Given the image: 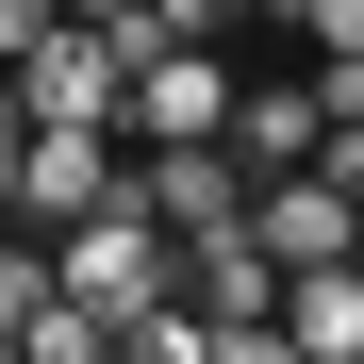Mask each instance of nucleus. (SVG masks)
I'll return each mask as SVG.
<instances>
[{"label": "nucleus", "instance_id": "f257e3e1", "mask_svg": "<svg viewBox=\"0 0 364 364\" xmlns=\"http://www.w3.org/2000/svg\"><path fill=\"white\" fill-rule=\"evenodd\" d=\"M50 282H67L83 315H149V298L182 282V232H166L149 199H100V215H67V232H50Z\"/></svg>", "mask_w": 364, "mask_h": 364}, {"label": "nucleus", "instance_id": "f03ea898", "mask_svg": "<svg viewBox=\"0 0 364 364\" xmlns=\"http://www.w3.org/2000/svg\"><path fill=\"white\" fill-rule=\"evenodd\" d=\"M100 199H133V133L116 116H33V149H17V215L33 232H67Z\"/></svg>", "mask_w": 364, "mask_h": 364}, {"label": "nucleus", "instance_id": "7ed1b4c3", "mask_svg": "<svg viewBox=\"0 0 364 364\" xmlns=\"http://www.w3.org/2000/svg\"><path fill=\"white\" fill-rule=\"evenodd\" d=\"M116 133H133V149H166V133H232V67H215L199 33H149V50H133V100H116Z\"/></svg>", "mask_w": 364, "mask_h": 364}, {"label": "nucleus", "instance_id": "20e7f679", "mask_svg": "<svg viewBox=\"0 0 364 364\" xmlns=\"http://www.w3.org/2000/svg\"><path fill=\"white\" fill-rule=\"evenodd\" d=\"M315 133H331V100H315V67H265V83H232V166H315Z\"/></svg>", "mask_w": 364, "mask_h": 364}, {"label": "nucleus", "instance_id": "39448f33", "mask_svg": "<svg viewBox=\"0 0 364 364\" xmlns=\"http://www.w3.org/2000/svg\"><path fill=\"white\" fill-rule=\"evenodd\" d=\"M282 348L298 364H364V265H282Z\"/></svg>", "mask_w": 364, "mask_h": 364}, {"label": "nucleus", "instance_id": "423d86ee", "mask_svg": "<svg viewBox=\"0 0 364 364\" xmlns=\"http://www.w3.org/2000/svg\"><path fill=\"white\" fill-rule=\"evenodd\" d=\"M149 17H166V33H199V50H232V33H249V0H149Z\"/></svg>", "mask_w": 364, "mask_h": 364}, {"label": "nucleus", "instance_id": "0eeeda50", "mask_svg": "<svg viewBox=\"0 0 364 364\" xmlns=\"http://www.w3.org/2000/svg\"><path fill=\"white\" fill-rule=\"evenodd\" d=\"M282 33H298V50H364V0H298Z\"/></svg>", "mask_w": 364, "mask_h": 364}, {"label": "nucleus", "instance_id": "6e6552de", "mask_svg": "<svg viewBox=\"0 0 364 364\" xmlns=\"http://www.w3.org/2000/svg\"><path fill=\"white\" fill-rule=\"evenodd\" d=\"M315 166H331L348 199H364V116H331V133H315Z\"/></svg>", "mask_w": 364, "mask_h": 364}, {"label": "nucleus", "instance_id": "1a4fd4ad", "mask_svg": "<svg viewBox=\"0 0 364 364\" xmlns=\"http://www.w3.org/2000/svg\"><path fill=\"white\" fill-rule=\"evenodd\" d=\"M17 149H33V116H17V100H0V215H17Z\"/></svg>", "mask_w": 364, "mask_h": 364}, {"label": "nucleus", "instance_id": "9d476101", "mask_svg": "<svg viewBox=\"0 0 364 364\" xmlns=\"http://www.w3.org/2000/svg\"><path fill=\"white\" fill-rule=\"evenodd\" d=\"M282 17H298V0H249V33H282Z\"/></svg>", "mask_w": 364, "mask_h": 364}, {"label": "nucleus", "instance_id": "9b49d317", "mask_svg": "<svg viewBox=\"0 0 364 364\" xmlns=\"http://www.w3.org/2000/svg\"><path fill=\"white\" fill-rule=\"evenodd\" d=\"M67 17H133V0H67Z\"/></svg>", "mask_w": 364, "mask_h": 364}, {"label": "nucleus", "instance_id": "f8f14e48", "mask_svg": "<svg viewBox=\"0 0 364 364\" xmlns=\"http://www.w3.org/2000/svg\"><path fill=\"white\" fill-rule=\"evenodd\" d=\"M348 265H364V249H348Z\"/></svg>", "mask_w": 364, "mask_h": 364}]
</instances>
